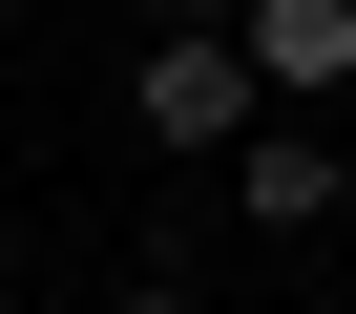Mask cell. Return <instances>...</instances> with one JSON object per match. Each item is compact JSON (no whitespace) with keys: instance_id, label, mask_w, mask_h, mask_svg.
<instances>
[{"instance_id":"cell-1","label":"cell","mask_w":356,"mask_h":314,"mask_svg":"<svg viewBox=\"0 0 356 314\" xmlns=\"http://www.w3.org/2000/svg\"><path fill=\"white\" fill-rule=\"evenodd\" d=\"M126 126H147V147H252V126H273V84H252V42H231V22H168V42L126 63Z\"/></svg>"},{"instance_id":"cell-5","label":"cell","mask_w":356,"mask_h":314,"mask_svg":"<svg viewBox=\"0 0 356 314\" xmlns=\"http://www.w3.org/2000/svg\"><path fill=\"white\" fill-rule=\"evenodd\" d=\"M168 22H231V0H168Z\"/></svg>"},{"instance_id":"cell-6","label":"cell","mask_w":356,"mask_h":314,"mask_svg":"<svg viewBox=\"0 0 356 314\" xmlns=\"http://www.w3.org/2000/svg\"><path fill=\"white\" fill-rule=\"evenodd\" d=\"M0 251H22V210H0Z\"/></svg>"},{"instance_id":"cell-2","label":"cell","mask_w":356,"mask_h":314,"mask_svg":"<svg viewBox=\"0 0 356 314\" xmlns=\"http://www.w3.org/2000/svg\"><path fill=\"white\" fill-rule=\"evenodd\" d=\"M231 210H252V231H335V210H356V147H335L314 105H273V126L231 147Z\"/></svg>"},{"instance_id":"cell-4","label":"cell","mask_w":356,"mask_h":314,"mask_svg":"<svg viewBox=\"0 0 356 314\" xmlns=\"http://www.w3.org/2000/svg\"><path fill=\"white\" fill-rule=\"evenodd\" d=\"M126 314H189V293H168V272H147V293H126Z\"/></svg>"},{"instance_id":"cell-3","label":"cell","mask_w":356,"mask_h":314,"mask_svg":"<svg viewBox=\"0 0 356 314\" xmlns=\"http://www.w3.org/2000/svg\"><path fill=\"white\" fill-rule=\"evenodd\" d=\"M231 42H252L273 105H335V84H356V0H231Z\"/></svg>"}]
</instances>
